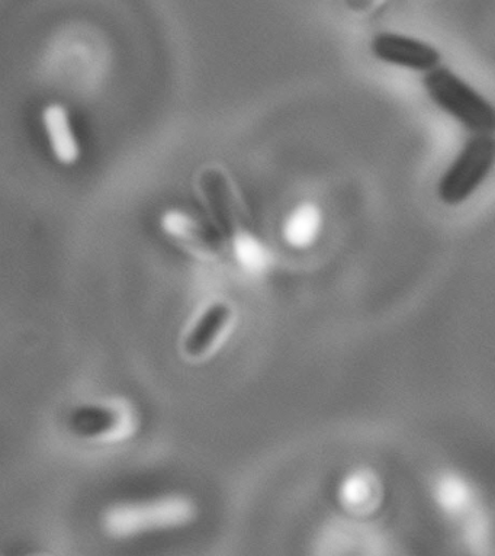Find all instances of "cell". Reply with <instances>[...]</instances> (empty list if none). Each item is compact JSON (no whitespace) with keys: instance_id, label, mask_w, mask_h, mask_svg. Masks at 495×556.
Instances as JSON below:
<instances>
[{"instance_id":"1","label":"cell","mask_w":495,"mask_h":556,"mask_svg":"<svg viewBox=\"0 0 495 556\" xmlns=\"http://www.w3.org/2000/svg\"><path fill=\"white\" fill-rule=\"evenodd\" d=\"M423 86L442 111L472 134H495V106L447 67L426 73Z\"/></svg>"},{"instance_id":"2","label":"cell","mask_w":495,"mask_h":556,"mask_svg":"<svg viewBox=\"0 0 495 556\" xmlns=\"http://www.w3.org/2000/svg\"><path fill=\"white\" fill-rule=\"evenodd\" d=\"M495 166V137L473 134L437 184L439 201L458 206L468 201Z\"/></svg>"},{"instance_id":"3","label":"cell","mask_w":495,"mask_h":556,"mask_svg":"<svg viewBox=\"0 0 495 556\" xmlns=\"http://www.w3.org/2000/svg\"><path fill=\"white\" fill-rule=\"evenodd\" d=\"M370 50L380 62L424 75L439 67L442 59L432 45L398 33L378 34L370 42Z\"/></svg>"},{"instance_id":"4","label":"cell","mask_w":495,"mask_h":556,"mask_svg":"<svg viewBox=\"0 0 495 556\" xmlns=\"http://www.w3.org/2000/svg\"><path fill=\"white\" fill-rule=\"evenodd\" d=\"M188 503L182 500H169L144 507L116 508L107 515L106 525L112 533L128 534L157 526L176 525L189 517Z\"/></svg>"},{"instance_id":"5","label":"cell","mask_w":495,"mask_h":556,"mask_svg":"<svg viewBox=\"0 0 495 556\" xmlns=\"http://www.w3.org/2000/svg\"><path fill=\"white\" fill-rule=\"evenodd\" d=\"M42 125L54 157L63 165H73L80 156V149L66 110L60 105L47 106L42 111Z\"/></svg>"},{"instance_id":"6","label":"cell","mask_w":495,"mask_h":556,"mask_svg":"<svg viewBox=\"0 0 495 556\" xmlns=\"http://www.w3.org/2000/svg\"><path fill=\"white\" fill-rule=\"evenodd\" d=\"M230 314V307L226 304L211 305L202 314L200 320H198L195 327L189 333L188 339L185 340V352L192 357L201 356L202 353H205L206 349L217 338L219 331L223 330V327L226 326Z\"/></svg>"},{"instance_id":"7","label":"cell","mask_w":495,"mask_h":556,"mask_svg":"<svg viewBox=\"0 0 495 556\" xmlns=\"http://www.w3.org/2000/svg\"><path fill=\"white\" fill-rule=\"evenodd\" d=\"M321 215L314 204H304L299 206L288 219L285 226V237L292 245L304 248L316 239L318 228H320Z\"/></svg>"},{"instance_id":"8","label":"cell","mask_w":495,"mask_h":556,"mask_svg":"<svg viewBox=\"0 0 495 556\" xmlns=\"http://www.w3.org/2000/svg\"><path fill=\"white\" fill-rule=\"evenodd\" d=\"M116 425V416L103 407H85L77 409L72 417V428L81 437H98L111 432Z\"/></svg>"}]
</instances>
